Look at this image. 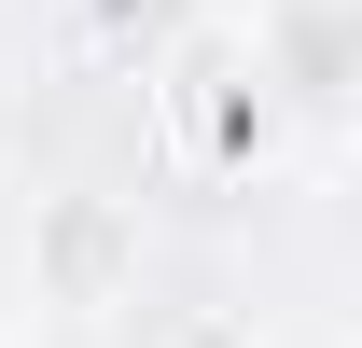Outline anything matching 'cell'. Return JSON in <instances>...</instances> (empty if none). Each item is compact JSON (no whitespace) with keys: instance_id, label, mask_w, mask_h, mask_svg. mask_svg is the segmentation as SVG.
<instances>
[{"instance_id":"1","label":"cell","mask_w":362,"mask_h":348,"mask_svg":"<svg viewBox=\"0 0 362 348\" xmlns=\"http://www.w3.org/2000/svg\"><path fill=\"white\" fill-rule=\"evenodd\" d=\"M265 84H293L307 112L362 98V0H265Z\"/></svg>"}]
</instances>
